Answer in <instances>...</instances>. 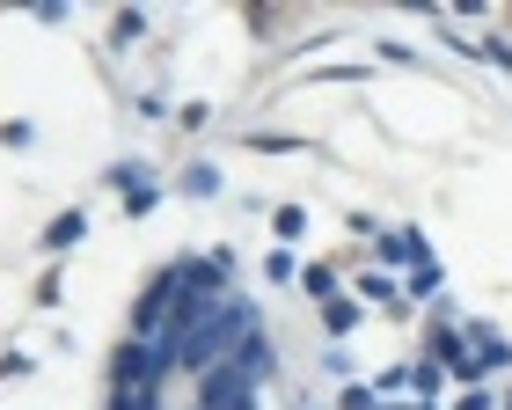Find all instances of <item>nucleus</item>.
I'll use <instances>...</instances> for the list:
<instances>
[{
    "mask_svg": "<svg viewBox=\"0 0 512 410\" xmlns=\"http://www.w3.org/2000/svg\"><path fill=\"white\" fill-rule=\"evenodd\" d=\"M110 381H118V396H154L169 374H161V352L147 345V337H125L118 359H110Z\"/></svg>",
    "mask_w": 512,
    "mask_h": 410,
    "instance_id": "1",
    "label": "nucleus"
},
{
    "mask_svg": "<svg viewBox=\"0 0 512 410\" xmlns=\"http://www.w3.org/2000/svg\"><path fill=\"white\" fill-rule=\"evenodd\" d=\"M176 301H183L176 271H154V279H147V293H139V308H132V337H147V345H154V330L176 315Z\"/></svg>",
    "mask_w": 512,
    "mask_h": 410,
    "instance_id": "2",
    "label": "nucleus"
},
{
    "mask_svg": "<svg viewBox=\"0 0 512 410\" xmlns=\"http://www.w3.org/2000/svg\"><path fill=\"white\" fill-rule=\"evenodd\" d=\"M110 184H118V198H125V213H132V220H139V213H154V176H147V162L110 169Z\"/></svg>",
    "mask_w": 512,
    "mask_h": 410,
    "instance_id": "3",
    "label": "nucleus"
},
{
    "mask_svg": "<svg viewBox=\"0 0 512 410\" xmlns=\"http://www.w3.org/2000/svg\"><path fill=\"white\" fill-rule=\"evenodd\" d=\"M469 352H476V374H498L505 359H512V345H505L491 323H469Z\"/></svg>",
    "mask_w": 512,
    "mask_h": 410,
    "instance_id": "4",
    "label": "nucleus"
},
{
    "mask_svg": "<svg viewBox=\"0 0 512 410\" xmlns=\"http://www.w3.org/2000/svg\"><path fill=\"white\" fill-rule=\"evenodd\" d=\"M381 257L388 264H432V249H425V235H410V227H403V235H381Z\"/></svg>",
    "mask_w": 512,
    "mask_h": 410,
    "instance_id": "5",
    "label": "nucleus"
},
{
    "mask_svg": "<svg viewBox=\"0 0 512 410\" xmlns=\"http://www.w3.org/2000/svg\"><path fill=\"white\" fill-rule=\"evenodd\" d=\"M88 235V213H59L52 227H44V249H52V257H59V249H74Z\"/></svg>",
    "mask_w": 512,
    "mask_h": 410,
    "instance_id": "6",
    "label": "nucleus"
},
{
    "mask_svg": "<svg viewBox=\"0 0 512 410\" xmlns=\"http://www.w3.org/2000/svg\"><path fill=\"white\" fill-rule=\"evenodd\" d=\"M322 323H330V337H352L359 330V301H344V293H337V301L322 308Z\"/></svg>",
    "mask_w": 512,
    "mask_h": 410,
    "instance_id": "7",
    "label": "nucleus"
},
{
    "mask_svg": "<svg viewBox=\"0 0 512 410\" xmlns=\"http://www.w3.org/2000/svg\"><path fill=\"white\" fill-rule=\"evenodd\" d=\"M300 286H308V293H315L322 308L337 301V271H330V264H308V271H300Z\"/></svg>",
    "mask_w": 512,
    "mask_h": 410,
    "instance_id": "8",
    "label": "nucleus"
},
{
    "mask_svg": "<svg viewBox=\"0 0 512 410\" xmlns=\"http://www.w3.org/2000/svg\"><path fill=\"white\" fill-rule=\"evenodd\" d=\"M183 191H191V198H220V169H213V162L183 169Z\"/></svg>",
    "mask_w": 512,
    "mask_h": 410,
    "instance_id": "9",
    "label": "nucleus"
},
{
    "mask_svg": "<svg viewBox=\"0 0 512 410\" xmlns=\"http://www.w3.org/2000/svg\"><path fill=\"white\" fill-rule=\"evenodd\" d=\"M271 227H278V242H300V235H308V213H300V205H278Z\"/></svg>",
    "mask_w": 512,
    "mask_h": 410,
    "instance_id": "10",
    "label": "nucleus"
},
{
    "mask_svg": "<svg viewBox=\"0 0 512 410\" xmlns=\"http://www.w3.org/2000/svg\"><path fill=\"white\" fill-rule=\"evenodd\" d=\"M139 30H147V15H139V8H118V15H110V44H132Z\"/></svg>",
    "mask_w": 512,
    "mask_h": 410,
    "instance_id": "11",
    "label": "nucleus"
},
{
    "mask_svg": "<svg viewBox=\"0 0 512 410\" xmlns=\"http://www.w3.org/2000/svg\"><path fill=\"white\" fill-rule=\"evenodd\" d=\"M439 381H447V367H439V359H425V367H410V389H417V396H432Z\"/></svg>",
    "mask_w": 512,
    "mask_h": 410,
    "instance_id": "12",
    "label": "nucleus"
},
{
    "mask_svg": "<svg viewBox=\"0 0 512 410\" xmlns=\"http://www.w3.org/2000/svg\"><path fill=\"white\" fill-rule=\"evenodd\" d=\"M410 293H417V301H432V293H439V264H410Z\"/></svg>",
    "mask_w": 512,
    "mask_h": 410,
    "instance_id": "13",
    "label": "nucleus"
},
{
    "mask_svg": "<svg viewBox=\"0 0 512 410\" xmlns=\"http://www.w3.org/2000/svg\"><path fill=\"white\" fill-rule=\"evenodd\" d=\"M264 279L271 286H293V257H286V249H271V257H264Z\"/></svg>",
    "mask_w": 512,
    "mask_h": 410,
    "instance_id": "14",
    "label": "nucleus"
},
{
    "mask_svg": "<svg viewBox=\"0 0 512 410\" xmlns=\"http://www.w3.org/2000/svg\"><path fill=\"white\" fill-rule=\"evenodd\" d=\"M359 301H395V286L381 279V271H366V279H359Z\"/></svg>",
    "mask_w": 512,
    "mask_h": 410,
    "instance_id": "15",
    "label": "nucleus"
},
{
    "mask_svg": "<svg viewBox=\"0 0 512 410\" xmlns=\"http://www.w3.org/2000/svg\"><path fill=\"white\" fill-rule=\"evenodd\" d=\"M483 59H491L498 74H512V44H498V37H491V44H483Z\"/></svg>",
    "mask_w": 512,
    "mask_h": 410,
    "instance_id": "16",
    "label": "nucleus"
},
{
    "mask_svg": "<svg viewBox=\"0 0 512 410\" xmlns=\"http://www.w3.org/2000/svg\"><path fill=\"white\" fill-rule=\"evenodd\" d=\"M454 410H498V396H491V389H469V396H461Z\"/></svg>",
    "mask_w": 512,
    "mask_h": 410,
    "instance_id": "17",
    "label": "nucleus"
},
{
    "mask_svg": "<svg viewBox=\"0 0 512 410\" xmlns=\"http://www.w3.org/2000/svg\"><path fill=\"white\" fill-rule=\"evenodd\" d=\"M337 410H374V389H344V403Z\"/></svg>",
    "mask_w": 512,
    "mask_h": 410,
    "instance_id": "18",
    "label": "nucleus"
},
{
    "mask_svg": "<svg viewBox=\"0 0 512 410\" xmlns=\"http://www.w3.org/2000/svg\"><path fill=\"white\" fill-rule=\"evenodd\" d=\"M110 410H161V396H118Z\"/></svg>",
    "mask_w": 512,
    "mask_h": 410,
    "instance_id": "19",
    "label": "nucleus"
},
{
    "mask_svg": "<svg viewBox=\"0 0 512 410\" xmlns=\"http://www.w3.org/2000/svg\"><path fill=\"white\" fill-rule=\"evenodd\" d=\"M498 410H512V396H505V403H498Z\"/></svg>",
    "mask_w": 512,
    "mask_h": 410,
    "instance_id": "20",
    "label": "nucleus"
},
{
    "mask_svg": "<svg viewBox=\"0 0 512 410\" xmlns=\"http://www.w3.org/2000/svg\"><path fill=\"white\" fill-rule=\"evenodd\" d=\"M417 410H432V403H417Z\"/></svg>",
    "mask_w": 512,
    "mask_h": 410,
    "instance_id": "21",
    "label": "nucleus"
}]
</instances>
